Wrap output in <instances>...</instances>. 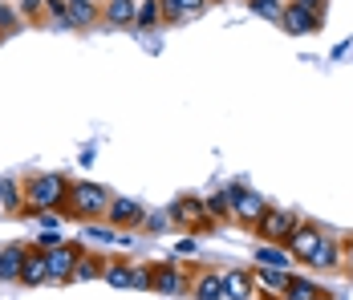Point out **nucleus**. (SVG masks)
<instances>
[{"mask_svg": "<svg viewBox=\"0 0 353 300\" xmlns=\"http://www.w3.org/2000/svg\"><path fill=\"white\" fill-rule=\"evenodd\" d=\"M65 191H70V179H65V174H57V170H37V174H29V183H25V211H29V215L53 211V207H61Z\"/></svg>", "mask_w": 353, "mask_h": 300, "instance_id": "1", "label": "nucleus"}, {"mask_svg": "<svg viewBox=\"0 0 353 300\" xmlns=\"http://www.w3.org/2000/svg\"><path fill=\"white\" fill-rule=\"evenodd\" d=\"M110 207V195L102 187H94V183H70V191H65V199H61V211L70 215V219H94V215H102Z\"/></svg>", "mask_w": 353, "mask_h": 300, "instance_id": "2", "label": "nucleus"}, {"mask_svg": "<svg viewBox=\"0 0 353 300\" xmlns=\"http://www.w3.org/2000/svg\"><path fill=\"white\" fill-rule=\"evenodd\" d=\"M171 219H175L179 228H191V232H212V223H215V215L208 211V203L191 199V195L171 207Z\"/></svg>", "mask_w": 353, "mask_h": 300, "instance_id": "3", "label": "nucleus"}, {"mask_svg": "<svg viewBox=\"0 0 353 300\" xmlns=\"http://www.w3.org/2000/svg\"><path fill=\"white\" fill-rule=\"evenodd\" d=\"M292 228H296V215L284 211V207H268V211L260 215V223H256V232H260L264 243H284Z\"/></svg>", "mask_w": 353, "mask_h": 300, "instance_id": "4", "label": "nucleus"}, {"mask_svg": "<svg viewBox=\"0 0 353 300\" xmlns=\"http://www.w3.org/2000/svg\"><path fill=\"white\" fill-rule=\"evenodd\" d=\"M49 256V280H73V268L81 260V243H57V248H49L45 252Z\"/></svg>", "mask_w": 353, "mask_h": 300, "instance_id": "5", "label": "nucleus"}, {"mask_svg": "<svg viewBox=\"0 0 353 300\" xmlns=\"http://www.w3.org/2000/svg\"><path fill=\"white\" fill-rule=\"evenodd\" d=\"M321 235L325 232H321L317 223H296V228L288 232V239H284V248H288L292 260H305V264H309V256H313V248L321 243Z\"/></svg>", "mask_w": 353, "mask_h": 300, "instance_id": "6", "label": "nucleus"}, {"mask_svg": "<svg viewBox=\"0 0 353 300\" xmlns=\"http://www.w3.org/2000/svg\"><path fill=\"white\" fill-rule=\"evenodd\" d=\"M150 288L163 292V297H183V292L191 288V280H187V272L179 264H159L150 272Z\"/></svg>", "mask_w": 353, "mask_h": 300, "instance_id": "7", "label": "nucleus"}, {"mask_svg": "<svg viewBox=\"0 0 353 300\" xmlns=\"http://www.w3.org/2000/svg\"><path fill=\"white\" fill-rule=\"evenodd\" d=\"M264 211H268V203H264V195H256V191H240V187H232V215H236L240 223H248V228H256Z\"/></svg>", "mask_w": 353, "mask_h": 300, "instance_id": "8", "label": "nucleus"}, {"mask_svg": "<svg viewBox=\"0 0 353 300\" xmlns=\"http://www.w3.org/2000/svg\"><path fill=\"white\" fill-rule=\"evenodd\" d=\"M281 25L288 29V33H296V37H309V33H317L321 29V17L317 12H309L305 4H284V12H281Z\"/></svg>", "mask_w": 353, "mask_h": 300, "instance_id": "9", "label": "nucleus"}, {"mask_svg": "<svg viewBox=\"0 0 353 300\" xmlns=\"http://www.w3.org/2000/svg\"><path fill=\"white\" fill-rule=\"evenodd\" d=\"M106 219L114 223V228H134V223H142L146 219V211H142V203L139 199H110V207H106Z\"/></svg>", "mask_w": 353, "mask_h": 300, "instance_id": "10", "label": "nucleus"}, {"mask_svg": "<svg viewBox=\"0 0 353 300\" xmlns=\"http://www.w3.org/2000/svg\"><path fill=\"white\" fill-rule=\"evenodd\" d=\"M49 280V256L41 252V248H29L25 252V268H21V284H45Z\"/></svg>", "mask_w": 353, "mask_h": 300, "instance_id": "11", "label": "nucleus"}, {"mask_svg": "<svg viewBox=\"0 0 353 300\" xmlns=\"http://www.w3.org/2000/svg\"><path fill=\"white\" fill-rule=\"evenodd\" d=\"M25 243H8L4 252H0V280L4 284H12V280H21V268H25Z\"/></svg>", "mask_w": 353, "mask_h": 300, "instance_id": "12", "label": "nucleus"}, {"mask_svg": "<svg viewBox=\"0 0 353 300\" xmlns=\"http://www.w3.org/2000/svg\"><path fill=\"white\" fill-rule=\"evenodd\" d=\"M203 4H208V0H159V12H163L167 21L183 25V21H191V17H199Z\"/></svg>", "mask_w": 353, "mask_h": 300, "instance_id": "13", "label": "nucleus"}, {"mask_svg": "<svg viewBox=\"0 0 353 300\" xmlns=\"http://www.w3.org/2000/svg\"><path fill=\"white\" fill-rule=\"evenodd\" d=\"M252 272H244V268H232V272H223V297L232 300H248L252 297Z\"/></svg>", "mask_w": 353, "mask_h": 300, "instance_id": "14", "label": "nucleus"}, {"mask_svg": "<svg viewBox=\"0 0 353 300\" xmlns=\"http://www.w3.org/2000/svg\"><path fill=\"white\" fill-rule=\"evenodd\" d=\"M256 264L288 272V268H292V256H288V248H284V243H260V248H256Z\"/></svg>", "mask_w": 353, "mask_h": 300, "instance_id": "15", "label": "nucleus"}, {"mask_svg": "<svg viewBox=\"0 0 353 300\" xmlns=\"http://www.w3.org/2000/svg\"><path fill=\"white\" fill-rule=\"evenodd\" d=\"M252 280H256L260 288H268V292H272L276 300H284V288H288V272H281V268H260V264H256Z\"/></svg>", "mask_w": 353, "mask_h": 300, "instance_id": "16", "label": "nucleus"}, {"mask_svg": "<svg viewBox=\"0 0 353 300\" xmlns=\"http://www.w3.org/2000/svg\"><path fill=\"white\" fill-rule=\"evenodd\" d=\"M106 21L114 25V29H122V25L139 21V0H110V4H106Z\"/></svg>", "mask_w": 353, "mask_h": 300, "instance_id": "17", "label": "nucleus"}, {"mask_svg": "<svg viewBox=\"0 0 353 300\" xmlns=\"http://www.w3.org/2000/svg\"><path fill=\"white\" fill-rule=\"evenodd\" d=\"M309 264H313V268H325V272H333V268L341 264V252H337V243H333L329 235H321V243L313 248Z\"/></svg>", "mask_w": 353, "mask_h": 300, "instance_id": "18", "label": "nucleus"}, {"mask_svg": "<svg viewBox=\"0 0 353 300\" xmlns=\"http://www.w3.org/2000/svg\"><path fill=\"white\" fill-rule=\"evenodd\" d=\"M195 300H219L223 297V272H203L195 284H191Z\"/></svg>", "mask_w": 353, "mask_h": 300, "instance_id": "19", "label": "nucleus"}, {"mask_svg": "<svg viewBox=\"0 0 353 300\" xmlns=\"http://www.w3.org/2000/svg\"><path fill=\"white\" fill-rule=\"evenodd\" d=\"M325 297V288L313 284V280H305V276H288V288H284V300H321Z\"/></svg>", "mask_w": 353, "mask_h": 300, "instance_id": "20", "label": "nucleus"}, {"mask_svg": "<svg viewBox=\"0 0 353 300\" xmlns=\"http://www.w3.org/2000/svg\"><path fill=\"white\" fill-rule=\"evenodd\" d=\"M65 12H70L73 29H90V25L98 21V4H94V0H70V8H65Z\"/></svg>", "mask_w": 353, "mask_h": 300, "instance_id": "21", "label": "nucleus"}, {"mask_svg": "<svg viewBox=\"0 0 353 300\" xmlns=\"http://www.w3.org/2000/svg\"><path fill=\"white\" fill-rule=\"evenodd\" d=\"M0 211H25V195L17 191V183L12 179H0Z\"/></svg>", "mask_w": 353, "mask_h": 300, "instance_id": "22", "label": "nucleus"}, {"mask_svg": "<svg viewBox=\"0 0 353 300\" xmlns=\"http://www.w3.org/2000/svg\"><path fill=\"white\" fill-rule=\"evenodd\" d=\"M98 276H106V264H102L98 256H85V252H81V260L73 268V280H98Z\"/></svg>", "mask_w": 353, "mask_h": 300, "instance_id": "23", "label": "nucleus"}, {"mask_svg": "<svg viewBox=\"0 0 353 300\" xmlns=\"http://www.w3.org/2000/svg\"><path fill=\"white\" fill-rule=\"evenodd\" d=\"M208 211H212V215H232V187L219 191V195H212V199H208Z\"/></svg>", "mask_w": 353, "mask_h": 300, "instance_id": "24", "label": "nucleus"}, {"mask_svg": "<svg viewBox=\"0 0 353 300\" xmlns=\"http://www.w3.org/2000/svg\"><path fill=\"white\" fill-rule=\"evenodd\" d=\"M154 21H159V0H142L139 4V25L142 29H150Z\"/></svg>", "mask_w": 353, "mask_h": 300, "instance_id": "25", "label": "nucleus"}, {"mask_svg": "<svg viewBox=\"0 0 353 300\" xmlns=\"http://www.w3.org/2000/svg\"><path fill=\"white\" fill-rule=\"evenodd\" d=\"M106 280L114 284V288H130V268H126V264L106 268Z\"/></svg>", "mask_w": 353, "mask_h": 300, "instance_id": "26", "label": "nucleus"}, {"mask_svg": "<svg viewBox=\"0 0 353 300\" xmlns=\"http://www.w3.org/2000/svg\"><path fill=\"white\" fill-rule=\"evenodd\" d=\"M248 4H252V12H260V17H272V21H281V4H276V0H248Z\"/></svg>", "mask_w": 353, "mask_h": 300, "instance_id": "27", "label": "nucleus"}, {"mask_svg": "<svg viewBox=\"0 0 353 300\" xmlns=\"http://www.w3.org/2000/svg\"><path fill=\"white\" fill-rule=\"evenodd\" d=\"M142 223H146V232H167V215H163V211H154V215H146Z\"/></svg>", "mask_w": 353, "mask_h": 300, "instance_id": "28", "label": "nucleus"}, {"mask_svg": "<svg viewBox=\"0 0 353 300\" xmlns=\"http://www.w3.org/2000/svg\"><path fill=\"white\" fill-rule=\"evenodd\" d=\"M130 284H134V288H150V272L134 268V272H130Z\"/></svg>", "mask_w": 353, "mask_h": 300, "instance_id": "29", "label": "nucleus"}, {"mask_svg": "<svg viewBox=\"0 0 353 300\" xmlns=\"http://www.w3.org/2000/svg\"><path fill=\"white\" fill-rule=\"evenodd\" d=\"M21 8H25V12H29V17H37V12H41V8H45V0H21Z\"/></svg>", "mask_w": 353, "mask_h": 300, "instance_id": "30", "label": "nucleus"}, {"mask_svg": "<svg viewBox=\"0 0 353 300\" xmlns=\"http://www.w3.org/2000/svg\"><path fill=\"white\" fill-rule=\"evenodd\" d=\"M296 4H305L309 12H317V17H325V0H296Z\"/></svg>", "mask_w": 353, "mask_h": 300, "instance_id": "31", "label": "nucleus"}, {"mask_svg": "<svg viewBox=\"0 0 353 300\" xmlns=\"http://www.w3.org/2000/svg\"><path fill=\"white\" fill-rule=\"evenodd\" d=\"M350 268H353V248H350Z\"/></svg>", "mask_w": 353, "mask_h": 300, "instance_id": "32", "label": "nucleus"}, {"mask_svg": "<svg viewBox=\"0 0 353 300\" xmlns=\"http://www.w3.org/2000/svg\"><path fill=\"white\" fill-rule=\"evenodd\" d=\"M321 300H325V297H321Z\"/></svg>", "mask_w": 353, "mask_h": 300, "instance_id": "33", "label": "nucleus"}]
</instances>
